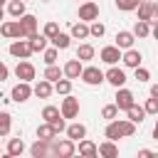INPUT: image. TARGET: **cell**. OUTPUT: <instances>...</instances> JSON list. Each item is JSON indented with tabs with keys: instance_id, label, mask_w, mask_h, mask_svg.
Instances as JSON below:
<instances>
[{
	"instance_id": "obj_1",
	"label": "cell",
	"mask_w": 158,
	"mask_h": 158,
	"mask_svg": "<svg viewBox=\"0 0 158 158\" xmlns=\"http://www.w3.org/2000/svg\"><path fill=\"white\" fill-rule=\"evenodd\" d=\"M133 131H136V123L128 118V121H111L109 126H106V138L109 141H116V138H121V136H133Z\"/></svg>"
},
{
	"instance_id": "obj_2",
	"label": "cell",
	"mask_w": 158,
	"mask_h": 158,
	"mask_svg": "<svg viewBox=\"0 0 158 158\" xmlns=\"http://www.w3.org/2000/svg\"><path fill=\"white\" fill-rule=\"evenodd\" d=\"M35 91H32V86H30V81H20V84H15L12 86V91H10V96H12V101H17V104H22V101H27L30 96H32Z\"/></svg>"
},
{
	"instance_id": "obj_3",
	"label": "cell",
	"mask_w": 158,
	"mask_h": 158,
	"mask_svg": "<svg viewBox=\"0 0 158 158\" xmlns=\"http://www.w3.org/2000/svg\"><path fill=\"white\" fill-rule=\"evenodd\" d=\"M17 22H20V35L22 37H32L37 32V17L35 15H22Z\"/></svg>"
},
{
	"instance_id": "obj_4",
	"label": "cell",
	"mask_w": 158,
	"mask_h": 158,
	"mask_svg": "<svg viewBox=\"0 0 158 158\" xmlns=\"http://www.w3.org/2000/svg\"><path fill=\"white\" fill-rule=\"evenodd\" d=\"M81 79H84L89 86H96V84H101V81L106 79V74H104L99 67H86V69L81 72Z\"/></svg>"
},
{
	"instance_id": "obj_5",
	"label": "cell",
	"mask_w": 158,
	"mask_h": 158,
	"mask_svg": "<svg viewBox=\"0 0 158 158\" xmlns=\"http://www.w3.org/2000/svg\"><path fill=\"white\" fill-rule=\"evenodd\" d=\"M74 141L72 138H64V141H57L54 146H52V153L54 156H59V158H69V156H74Z\"/></svg>"
},
{
	"instance_id": "obj_6",
	"label": "cell",
	"mask_w": 158,
	"mask_h": 158,
	"mask_svg": "<svg viewBox=\"0 0 158 158\" xmlns=\"http://www.w3.org/2000/svg\"><path fill=\"white\" fill-rule=\"evenodd\" d=\"M77 114H79V99L67 94V99L62 101V116L64 118H77Z\"/></svg>"
},
{
	"instance_id": "obj_7",
	"label": "cell",
	"mask_w": 158,
	"mask_h": 158,
	"mask_svg": "<svg viewBox=\"0 0 158 158\" xmlns=\"http://www.w3.org/2000/svg\"><path fill=\"white\" fill-rule=\"evenodd\" d=\"M96 17H99V5H96L94 0H89V2H84V5L79 7V20L91 22V20H96Z\"/></svg>"
},
{
	"instance_id": "obj_8",
	"label": "cell",
	"mask_w": 158,
	"mask_h": 158,
	"mask_svg": "<svg viewBox=\"0 0 158 158\" xmlns=\"http://www.w3.org/2000/svg\"><path fill=\"white\" fill-rule=\"evenodd\" d=\"M10 54L12 57H20V59H27L30 54H32V47H30V42H12L10 44Z\"/></svg>"
},
{
	"instance_id": "obj_9",
	"label": "cell",
	"mask_w": 158,
	"mask_h": 158,
	"mask_svg": "<svg viewBox=\"0 0 158 158\" xmlns=\"http://www.w3.org/2000/svg\"><path fill=\"white\" fill-rule=\"evenodd\" d=\"M15 74H17L20 81H32V79H35V67H32L30 62H20V64L15 67Z\"/></svg>"
},
{
	"instance_id": "obj_10",
	"label": "cell",
	"mask_w": 158,
	"mask_h": 158,
	"mask_svg": "<svg viewBox=\"0 0 158 158\" xmlns=\"http://www.w3.org/2000/svg\"><path fill=\"white\" fill-rule=\"evenodd\" d=\"M81 72H84V67H81V59H79V57H77V59H69V62L64 64V74H67L69 79H79Z\"/></svg>"
},
{
	"instance_id": "obj_11",
	"label": "cell",
	"mask_w": 158,
	"mask_h": 158,
	"mask_svg": "<svg viewBox=\"0 0 158 158\" xmlns=\"http://www.w3.org/2000/svg\"><path fill=\"white\" fill-rule=\"evenodd\" d=\"M133 104H136V101H133V94H131L128 89H118V94H116V106L123 109V111H128Z\"/></svg>"
},
{
	"instance_id": "obj_12",
	"label": "cell",
	"mask_w": 158,
	"mask_h": 158,
	"mask_svg": "<svg viewBox=\"0 0 158 158\" xmlns=\"http://www.w3.org/2000/svg\"><path fill=\"white\" fill-rule=\"evenodd\" d=\"M49 143H52V141H47V138H37V141L32 143L30 153H32L35 158H44V156L49 153Z\"/></svg>"
},
{
	"instance_id": "obj_13",
	"label": "cell",
	"mask_w": 158,
	"mask_h": 158,
	"mask_svg": "<svg viewBox=\"0 0 158 158\" xmlns=\"http://www.w3.org/2000/svg\"><path fill=\"white\" fill-rule=\"evenodd\" d=\"M106 81H111L116 89H118V86H123V81H126V74H123V69H116V67H111V69L106 72Z\"/></svg>"
},
{
	"instance_id": "obj_14",
	"label": "cell",
	"mask_w": 158,
	"mask_h": 158,
	"mask_svg": "<svg viewBox=\"0 0 158 158\" xmlns=\"http://www.w3.org/2000/svg\"><path fill=\"white\" fill-rule=\"evenodd\" d=\"M138 20H146V22L153 20V2L151 0H141L138 2Z\"/></svg>"
},
{
	"instance_id": "obj_15",
	"label": "cell",
	"mask_w": 158,
	"mask_h": 158,
	"mask_svg": "<svg viewBox=\"0 0 158 158\" xmlns=\"http://www.w3.org/2000/svg\"><path fill=\"white\" fill-rule=\"evenodd\" d=\"M0 35H2V37H17V40H20V37H22V35H20V22H12V20H10V22H2Z\"/></svg>"
},
{
	"instance_id": "obj_16",
	"label": "cell",
	"mask_w": 158,
	"mask_h": 158,
	"mask_svg": "<svg viewBox=\"0 0 158 158\" xmlns=\"http://www.w3.org/2000/svg\"><path fill=\"white\" fill-rule=\"evenodd\" d=\"M101 59H104L106 64H116V62L121 59L118 47H116V44H114V47H104V49H101Z\"/></svg>"
},
{
	"instance_id": "obj_17",
	"label": "cell",
	"mask_w": 158,
	"mask_h": 158,
	"mask_svg": "<svg viewBox=\"0 0 158 158\" xmlns=\"http://www.w3.org/2000/svg\"><path fill=\"white\" fill-rule=\"evenodd\" d=\"M133 37H136L133 32H126V30H123V32H118V35H116V47H118V49H131Z\"/></svg>"
},
{
	"instance_id": "obj_18",
	"label": "cell",
	"mask_w": 158,
	"mask_h": 158,
	"mask_svg": "<svg viewBox=\"0 0 158 158\" xmlns=\"http://www.w3.org/2000/svg\"><path fill=\"white\" fill-rule=\"evenodd\" d=\"M47 40H49L47 35H37V32H35V35L30 37V47H32V52H42V49L47 47Z\"/></svg>"
},
{
	"instance_id": "obj_19",
	"label": "cell",
	"mask_w": 158,
	"mask_h": 158,
	"mask_svg": "<svg viewBox=\"0 0 158 158\" xmlns=\"http://www.w3.org/2000/svg\"><path fill=\"white\" fill-rule=\"evenodd\" d=\"M121 59H123L126 67H133V69H136V67L141 64V52H136V49H126V54H123Z\"/></svg>"
},
{
	"instance_id": "obj_20",
	"label": "cell",
	"mask_w": 158,
	"mask_h": 158,
	"mask_svg": "<svg viewBox=\"0 0 158 158\" xmlns=\"http://www.w3.org/2000/svg\"><path fill=\"white\" fill-rule=\"evenodd\" d=\"M32 91H35L40 99H47V96L52 94V81H49V79H42L40 84H35V89H32Z\"/></svg>"
},
{
	"instance_id": "obj_21",
	"label": "cell",
	"mask_w": 158,
	"mask_h": 158,
	"mask_svg": "<svg viewBox=\"0 0 158 158\" xmlns=\"http://www.w3.org/2000/svg\"><path fill=\"white\" fill-rule=\"evenodd\" d=\"M67 136H69L72 141H79V138L86 136V128H84L81 123H72V126H67Z\"/></svg>"
},
{
	"instance_id": "obj_22",
	"label": "cell",
	"mask_w": 158,
	"mask_h": 158,
	"mask_svg": "<svg viewBox=\"0 0 158 158\" xmlns=\"http://www.w3.org/2000/svg\"><path fill=\"white\" fill-rule=\"evenodd\" d=\"M79 153L86 156V158H94V156H99V148L91 141H79Z\"/></svg>"
},
{
	"instance_id": "obj_23",
	"label": "cell",
	"mask_w": 158,
	"mask_h": 158,
	"mask_svg": "<svg viewBox=\"0 0 158 158\" xmlns=\"http://www.w3.org/2000/svg\"><path fill=\"white\" fill-rule=\"evenodd\" d=\"M126 114H128V118H131L133 123H141V121L146 118V109H143V106H136V104H133Z\"/></svg>"
},
{
	"instance_id": "obj_24",
	"label": "cell",
	"mask_w": 158,
	"mask_h": 158,
	"mask_svg": "<svg viewBox=\"0 0 158 158\" xmlns=\"http://www.w3.org/2000/svg\"><path fill=\"white\" fill-rule=\"evenodd\" d=\"M57 136V131H54V126L47 121V123H42L40 128H37V138H47V141H52Z\"/></svg>"
},
{
	"instance_id": "obj_25",
	"label": "cell",
	"mask_w": 158,
	"mask_h": 158,
	"mask_svg": "<svg viewBox=\"0 0 158 158\" xmlns=\"http://www.w3.org/2000/svg\"><path fill=\"white\" fill-rule=\"evenodd\" d=\"M99 156H106V158H116L118 156V148L114 146V141H106L99 146Z\"/></svg>"
},
{
	"instance_id": "obj_26",
	"label": "cell",
	"mask_w": 158,
	"mask_h": 158,
	"mask_svg": "<svg viewBox=\"0 0 158 158\" xmlns=\"http://www.w3.org/2000/svg\"><path fill=\"white\" fill-rule=\"evenodd\" d=\"M22 151H25L22 138H10V143H7V156H20Z\"/></svg>"
},
{
	"instance_id": "obj_27",
	"label": "cell",
	"mask_w": 158,
	"mask_h": 158,
	"mask_svg": "<svg viewBox=\"0 0 158 158\" xmlns=\"http://www.w3.org/2000/svg\"><path fill=\"white\" fill-rule=\"evenodd\" d=\"M69 40H72L69 35H64V32H57V35L52 37V44H54L57 49H67V47H69Z\"/></svg>"
},
{
	"instance_id": "obj_28",
	"label": "cell",
	"mask_w": 158,
	"mask_h": 158,
	"mask_svg": "<svg viewBox=\"0 0 158 158\" xmlns=\"http://www.w3.org/2000/svg\"><path fill=\"white\" fill-rule=\"evenodd\" d=\"M7 10H10L12 17H22V15H25V0H12Z\"/></svg>"
},
{
	"instance_id": "obj_29",
	"label": "cell",
	"mask_w": 158,
	"mask_h": 158,
	"mask_svg": "<svg viewBox=\"0 0 158 158\" xmlns=\"http://www.w3.org/2000/svg\"><path fill=\"white\" fill-rule=\"evenodd\" d=\"M91 32H89V27L84 25V22H77L74 27H72V37H77V40H84V37H89Z\"/></svg>"
},
{
	"instance_id": "obj_30",
	"label": "cell",
	"mask_w": 158,
	"mask_h": 158,
	"mask_svg": "<svg viewBox=\"0 0 158 158\" xmlns=\"http://www.w3.org/2000/svg\"><path fill=\"white\" fill-rule=\"evenodd\" d=\"M148 32H151V25H148L146 20H138L136 27H133V35H136V37H148Z\"/></svg>"
},
{
	"instance_id": "obj_31",
	"label": "cell",
	"mask_w": 158,
	"mask_h": 158,
	"mask_svg": "<svg viewBox=\"0 0 158 158\" xmlns=\"http://www.w3.org/2000/svg\"><path fill=\"white\" fill-rule=\"evenodd\" d=\"M44 79H49V81L62 79V69H59V67H54V64H47V69H44Z\"/></svg>"
},
{
	"instance_id": "obj_32",
	"label": "cell",
	"mask_w": 158,
	"mask_h": 158,
	"mask_svg": "<svg viewBox=\"0 0 158 158\" xmlns=\"http://www.w3.org/2000/svg\"><path fill=\"white\" fill-rule=\"evenodd\" d=\"M10 114L7 111H0V136H7L10 133Z\"/></svg>"
},
{
	"instance_id": "obj_33",
	"label": "cell",
	"mask_w": 158,
	"mask_h": 158,
	"mask_svg": "<svg viewBox=\"0 0 158 158\" xmlns=\"http://www.w3.org/2000/svg\"><path fill=\"white\" fill-rule=\"evenodd\" d=\"M54 91L67 96V94L72 91V81H69V79H57V84H54Z\"/></svg>"
},
{
	"instance_id": "obj_34",
	"label": "cell",
	"mask_w": 158,
	"mask_h": 158,
	"mask_svg": "<svg viewBox=\"0 0 158 158\" xmlns=\"http://www.w3.org/2000/svg\"><path fill=\"white\" fill-rule=\"evenodd\" d=\"M59 116H62V114H59V109H54V106H44V109H42V118L49 121V123H52L54 118H59Z\"/></svg>"
},
{
	"instance_id": "obj_35",
	"label": "cell",
	"mask_w": 158,
	"mask_h": 158,
	"mask_svg": "<svg viewBox=\"0 0 158 158\" xmlns=\"http://www.w3.org/2000/svg\"><path fill=\"white\" fill-rule=\"evenodd\" d=\"M77 57H79L81 62H84V59H91V57H94V47H91V44H81V47L77 49Z\"/></svg>"
},
{
	"instance_id": "obj_36",
	"label": "cell",
	"mask_w": 158,
	"mask_h": 158,
	"mask_svg": "<svg viewBox=\"0 0 158 158\" xmlns=\"http://www.w3.org/2000/svg\"><path fill=\"white\" fill-rule=\"evenodd\" d=\"M138 2H141V0H116V7L128 12V10H136V7H138Z\"/></svg>"
},
{
	"instance_id": "obj_37",
	"label": "cell",
	"mask_w": 158,
	"mask_h": 158,
	"mask_svg": "<svg viewBox=\"0 0 158 158\" xmlns=\"http://www.w3.org/2000/svg\"><path fill=\"white\" fill-rule=\"evenodd\" d=\"M116 114H118V106H116V104H109V106H104V111H101L104 118H116Z\"/></svg>"
},
{
	"instance_id": "obj_38",
	"label": "cell",
	"mask_w": 158,
	"mask_h": 158,
	"mask_svg": "<svg viewBox=\"0 0 158 158\" xmlns=\"http://www.w3.org/2000/svg\"><path fill=\"white\" fill-rule=\"evenodd\" d=\"M143 109H146V114H158V96H151Z\"/></svg>"
},
{
	"instance_id": "obj_39",
	"label": "cell",
	"mask_w": 158,
	"mask_h": 158,
	"mask_svg": "<svg viewBox=\"0 0 158 158\" xmlns=\"http://www.w3.org/2000/svg\"><path fill=\"white\" fill-rule=\"evenodd\" d=\"M89 32H91V37H101V35L106 32V27H104L101 22H91V27H89Z\"/></svg>"
},
{
	"instance_id": "obj_40",
	"label": "cell",
	"mask_w": 158,
	"mask_h": 158,
	"mask_svg": "<svg viewBox=\"0 0 158 158\" xmlns=\"http://www.w3.org/2000/svg\"><path fill=\"white\" fill-rule=\"evenodd\" d=\"M57 32H59V27H57V22H47V25H44V35H47L49 40H52V37H54Z\"/></svg>"
},
{
	"instance_id": "obj_41",
	"label": "cell",
	"mask_w": 158,
	"mask_h": 158,
	"mask_svg": "<svg viewBox=\"0 0 158 158\" xmlns=\"http://www.w3.org/2000/svg\"><path fill=\"white\" fill-rule=\"evenodd\" d=\"M44 62H47V64H54V62H57V47L44 49Z\"/></svg>"
},
{
	"instance_id": "obj_42",
	"label": "cell",
	"mask_w": 158,
	"mask_h": 158,
	"mask_svg": "<svg viewBox=\"0 0 158 158\" xmlns=\"http://www.w3.org/2000/svg\"><path fill=\"white\" fill-rule=\"evenodd\" d=\"M151 74H148V69H143V67H136V79L138 81H146Z\"/></svg>"
},
{
	"instance_id": "obj_43",
	"label": "cell",
	"mask_w": 158,
	"mask_h": 158,
	"mask_svg": "<svg viewBox=\"0 0 158 158\" xmlns=\"http://www.w3.org/2000/svg\"><path fill=\"white\" fill-rule=\"evenodd\" d=\"M52 126H54V131H57V133H59V131H64V128H67V126H64V116L54 118V121H52Z\"/></svg>"
},
{
	"instance_id": "obj_44",
	"label": "cell",
	"mask_w": 158,
	"mask_h": 158,
	"mask_svg": "<svg viewBox=\"0 0 158 158\" xmlns=\"http://www.w3.org/2000/svg\"><path fill=\"white\" fill-rule=\"evenodd\" d=\"M5 79H7V67L0 62V81H5Z\"/></svg>"
},
{
	"instance_id": "obj_45",
	"label": "cell",
	"mask_w": 158,
	"mask_h": 158,
	"mask_svg": "<svg viewBox=\"0 0 158 158\" xmlns=\"http://www.w3.org/2000/svg\"><path fill=\"white\" fill-rule=\"evenodd\" d=\"M138 156H141V158H148V156H153V151H148V148H143V151H138Z\"/></svg>"
},
{
	"instance_id": "obj_46",
	"label": "cell",
	"mask_w": 158,
	"mask_h": 158,
	"mask_svg": "<svg viewBox=\"0 0 158 158\" xmlns=\"http://www.w3.org/2000/svg\"><path fill=\"white\" fill-rule=\"evenodd\" d=\"M153 22H158V2H153Z\"/></svg>"
},
{
	"instance_id": "obj_47",
	"label": "cell",
	"mask_w": 158,
	"mask_h": 158,
	"mask_svg": "<svg viewBox=\"0 0 158 158\" xmlns=\"http://www.w3.org/2000/svg\"><path fill=\"white\" fill-rule=\"evenodd\" d=\"M151 96H158V84H153V86H151Z\"/></svg>"
},
{
	"instance_id": "obj_48",
	"label": "cell",
	"mask_w": 158,
	"mask_h": 158,
	"mask_svg": "<svg viewBox=\"0 0 158 158\" xmlns=\"http://www.w3.org/2000/svg\"><path fill=\"white\" fill-rule=\"evenodd\" d=\"M151 32H153V37H156V40H158V22H156V25H153V30H151Z\"/></svg>"
},
{
	"instance_id": "obj_49",
	"label": "cell",
	"mask_w": 158,
	"mask_h": 158,
	"mask_svg": "<svg viewBox=\"0 0 158 158\" xmlns=\"http://www.w3.org/2000/svg\"><path fill=\"white\" fill-rule=\"evenodd\" d=\"M153 138H156V141H158V126H156V128H153Z\"/></svg>"
},
{
	"instance_id": "obj_50",
	"label": "cell",
	"mask_w": 158,
	"mask_h": 158,
	"mask_svg": "<svg viewBox=\"0 0 158 158\" xmlns=\"http://www.w3.org/2000/svg\"><path fill=\"white\" fill-rule=\"evenodd\" d=\"M0 20H2V7H0Z\"/></svg>"
},
{
	"instance_id": "obj_51",
	"label": "cell",
	"mask_w": 158,
	"mask_h": 158,
	"mask_svg": "<svg viewBox=\"0 0 158 158\" xmlns=\"http://www.w3.org/2000/svg\"><path fill=\"white\" fill-rule=\"evenodd\" d=\"M156 118H158V114H156ZM156 126H158V121H156Z\"/></svg>"
},
{
	"instance_id": "obj_52",
	"label": "cell",
	"mask_w": 158,
	"mask_h": 158,
	"mask_svg": "<svg viewBox=\"0 0 158 158\" xmlns=\"http://www.w3.org/2000/svg\"><path fill=\"white\" fill-rule=\"evenodd\" d=\"M2 2H5V0H0V7H2Z\"/></svg>"
},
{
	"instance_id": "obj_53",
	"label": "cell",
	"mask_w": 158,
	"mask_h": 158,
	"mask_svg": "<svg viewBox=\"0 0 158 158\" xmlns=\"http://www.w3.org/2000/svg\"><path fill=\"white\" fill-rule=\"evenodd\" d=\"M44 2H47V0H44Z\"/></svg>"
}]
</instances>
